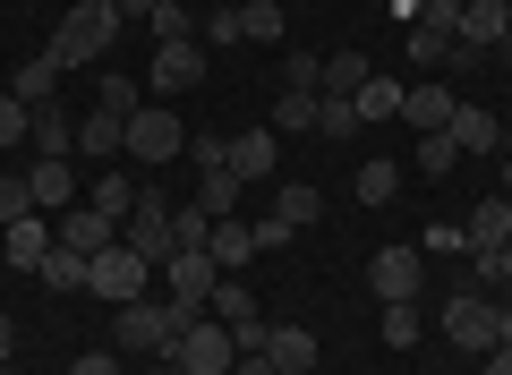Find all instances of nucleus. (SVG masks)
<instances>
[{"label":"nucleus","mask_w":512,"mask_h":375,"mask_svg":"<svg viewBox=\"0 0 512 375\" xmlns=\"http://www.w3.org/2000/svg\"><path fill=\"white\" fill-rule=\"evenodd\" d=\"M26 128H35V111H26V103H18V94H0V145H18V137H26Z\"/></svg>","instance_id":"37998d69"},{"label":"nucleus","mask_w":512,"mask_h":375,"mask_svg":"<svg viewBox=\"0 0 512 375\" xmlns=\"http://www.w3.org/2000/svg\"><path fill=\"white\" fill-rule=\"evenodd\" d=\"M350 188H359V205H393L402 171H393V162H359V179H350Z\"/></svg>","instance_id":"c9c22d12"},{"label":"nucleus","mask_w":512,"mask_h":375,"mask_svg":"<svg viewBox=\"0 0 512 375\" xmlns=\"http://www.w3.org/2000/svg\"><path fill=\"white\" fill-rule=\"evenodd\" d=\"M239 197H248V188H239V171H231V162H214V171H197V197H188V205H197V214H239Z\"/></svg>","instance_id":"412c9836"},{"label":"nucleus","mask_w":512,"mask_h":375,"mask_svg":"<svg viewBox=\"0 0 512 375\" xmlns=\"http://www.w3.org/2000/svg\"><path fill=\"white\" fill-rule=\"evenodd\" d=\"M197 77H205V52H197V43H154V60H146V94H154V103L188 94Z\"/></svg>","instance_id":"6e6552de"},{"label":"nucleus","mask_w":512,"mask_h":375,"mask_svg":"<svg viewBox=\"0 0 512 375\" xmlns=\"http://www.w3.org/2000/svg\"><path fill=\"white\" fill-rule=\"evenodd\" d=\"M205 43H239V9H214L205 18Z\"/></svg>","instance_id":"de8ad7c7"},{"label":"nucleus","mask_w":512,"mask_h":375,"mask_svg":"<svg viewBox=\"0 0 512 375\" xmlns=\"http://www.w3.org/2000/svg\"><path fill=\"white\" fill-rule=\"evenodd\" d=\"M316 137H359V111H350V94H316Z\"/></svg>","instance_id":"f704fd0d"},{"label":"nucleus","mask_w":512,"mask_h":375,"mask_svg":"<svg viewBox=\"0 0 512 375\" xmlns=\"http://www.w3.org/2000/svg\"><path fill=\"white\" fill-rule=\"evenodd\" d=\"M427 333V316H419V299H384V350H410V341Z\"/></svg>","instance_id":"c85d7f7f"},{"label":"nucleus","mask_w":512,"mask_h":375,"mask_svg":"<svg viewBox=\"0 0 512 375\" xmlns=\"http://www.w3.org/2000/svg\"><path fill=\"white\" fill-rule=\"evenodd\" d=\"M180 316H197V307H171V299H128V307H111L128 358H163L171 333H180Z\"/></svg>","instance_id":"7ed1b4c3"},{"label":"nucleus","mask_w":512,"mask_h":375,"mask_svg":"<svg viewBox=\"0 0 512 375\" xmlns=\"http://www.w3.org/2000/svg\"><path fill=\"white\" fill-rule=\"evenodd\" d=\"M35 214V188H26V179H0V222H26Z\"/></svg>","instance_id":"79ce46f5"},{"label":"nucleus","mask_w":512,"mask_h":375,"mask_svg":"<svg viewBox=\"0 0 512 375\" xmlns=\"http://www.w3.org/2000/svg\"><path fill=\"white\" fill-rule=\"evenodd\" d=\"M205 239H214V214L180 205V214H171V248H205Z\"/></svg>","instance_id":"ea45409f"},{"label":"nucleus","mask_w":512,"mask_h":375,"mask_svg":"<svg viewBox=\"0 0 512 375\" xmlns=\"http://www.w3.org/2000/svg\"><path fill=\"white\" fill-rule=\"evenodd\" d=\"M188 154V120L171 103H146L137 120H128V162L137 171H154V162H180Z\"/></svg>","instance_id":"20e7f679"},{"label":"nucleus","mask_w":512,"mask_h":375,"mask_svg":"<svg viewBox=\"0 0 512 375\" xmlns=\"http://www.w3.org/2000/svg\"><path fill=\"white\" fill-rule=\"evenodd\" d=\"M214 282H222V265H214L205 248H180V256L163 265V290H171V307H205V299H214Z\"/></svg>","instance_id":"9d476101"},{"label":"nucleus","mask_w":512,"mask_h":375,"mask_svg":"<svg viewBox=\"0 0 512 375\" xmlns=\"http://www.w3.org/2000/svg\"><path fill=\"white\" fill-rule=\"evenodd\" d=\"M222 9H248V0H222Z\"/></svg>","instance_id":"6e6d98bb"},{"label":"nucleus","mask_w":512,"mask_h":375,"mask_svg":"<svg viewBox=\"0 0 512 375\" xmlns=\"http://www.w3.org/2000/svg\"><path fill=\"white\" fill-rule=\"evenodd\" d=\"M188 154H197V171H214V162H231V137H214V128H205V137H188Z\"/></svg>","instance_id":"a18cd8bd"},{"label":"nucleus","mask_w":512,"mask_h":375,"mask_svg":"<svg viewBox=\"0 0 512 375\" xmlns=\"http://www.w3.org/2000/svg\"><path fill=\"white\" fill-rule=\"evenodd\" d=\"M60 248V231H52V214H26V222H0V265H26V273H43V256Z\"/></svg>","instance_id":"9b49d317"},{"label":"nucleus","mask_w":512,"mask_h":375,"mask_svg":"<svg viewBox=\"0 0 512 375\" xmlns=\"http://www.w3.org/2000/svg\"><path fill=\"white\" fill-rule=\"evenodd\" d=\"M52 231H60V248H77V256L120 248V222H111L103 205H69V214H52Z\"/></svg>","instance_id":"f8f14e48"},{"label":"nucleus","mask_w":512,"mask_h":375,"mask_svg":"<svg viewBox=\"0 0 512 375\" xmlns=\"http://www.w3.org/2000/svg\"><path fill=\"white\" fill-rule=\"evenodd\" d=\"M103 111H128V120H137V111H146V86L111 69V77H103Z\"/></svg>","instance_id":"58836bf2"},{"label":"nucleus","mask_w":512,"mask_h":375,"mask_svg":"<svg viewBox=\"0 0 512 375\" xmlns=\"http://www.w3.org/2000/svg\"><path fill=\"white\" fill-rule=\"evenodd\" d=\"M419 282H427L419 248H376L367 256V290H376V299H419Z\"/></svg>","instance_id":"1a4fd4ad"},{"label":"nucleus","mask_w":512,"mask_h":375,"mask_svg":"<svg viewBox=\"0 0 512 375\" xmlns=\"http://www.w3.org/2000/svg\"><path fill=\"white\" fill-rule=\"evenodd\" d=\"M504 197H512V179H504Z\"/></svg>","instance_id":"13d9d810"},{"label":"nucleus","mask_w":512,"mask_h":375,"mask_svg":"<svg viewBox=\"0 0 512 375\" xmlns=\"http://www.w3.org/2000/svg\"><path fill=\"white\" fill-rule=\"evenodd\" d=\"M9 94H18L26 111H43V103H52V94H60V60H52V52H35V60H26L18 77H9Z\"/></svg>","instance_id":"4be33fe9"},{"label":"nucleus","mask_w":512,"mask_h":375,"mask_svg":"<svg viewBox=\"0 0 512 375\" xmlns=\"http://www.w3.org/2000/svg\"><path fill=\"white\" fill-rule=\"evenodd\" d=\"M453 111H461V94H453V86H436V77L402 94V120L419 128V137H436V128H453Z\"/></svg>","instance_id":"dca6fc26"},{"label":"nucleus","mask_w":512,"mask_h":375,"mask_svg":"<svg viewBox=\"0 0 512 375\" xmlns=\"http://www.w3.org/2000/svg\"><path fill=\"white\" fill-rule=\"evenodd\" d=\"M316 128V94H274V137H308Z\"/></svg>","instance_id":"72a5a7b5"},{"label":"nucleus","mask_w":512,"mask_h":375,"mask_svg":"<svg viewBox=\"0 0 512 375\" xmlns=\"http://www.w3.org/2000/svg\"><path fill=\"white\" fill-rule=\"evenodd\" d=\"M478 367H487V375H512V341H495V350L478 358Z\"/></svg>","instance_id":"8fccbe9b"},{"label":"nucleus","mask_w":512,"mask_h":375,"mask_svg":"<svg viewBox=\"0 0 512 375\" xmlns=\"http://www.w3.org/2000/svg\"><path fill=\"white\" fill-rule=\"evenodd\" d=\"M504 239H512V197L495 188V197H478V205H470V222H461V248L487 256V248H504Z\"/></svg>","instance_id":"4468645a"},{"label":"nucleus","mask_w":512,"mask_h":375,"mask_svg":"<svg viewBox=\"0 0 512 375\" xmlns=\"http://www.w3.org/2000/svg\"><path fill=\"white\" fill-rule=\"evenodd\" d=\"M453 145H461V154H495V145H504V120H487V111L461 103L453 111Z\"/></svg>","instance_id":"393cba45"},{"label":"nucleus","mask_w":512,"mask_h":375,"mask_svg":"<svg viewBox=\"0 0 512 375\" xmlns=\"http://www.w3.org/2000/svg\"><path fill=\"white\" fill-rule=\"evenodd\" d=\"M495 341H512V299H495Z\"/></svg>","instance_id":"603ef678"},{"label":"nucleus","mask_w":512,"mask_h":375,"mask_svg":"<svg viewBox=\"0 0 512 375\" xmlns=\"http://www.w3.org/2000/svg\"><path fill=\"white\" fill-rule=\"evenodd\" d=\"M282 35H291L282 0H248V9H239V43H282Z\"/></svg>","instance_id":"bb28decb"},{"label":"nucleus","mask_w":512,"mask_h":375,"mask_svg":"<svg viewBox=\"0 0 512 375\" xmlns=\"http://www.w3.org/2000/svg\"><path fill=\"white\" fill-rule=\"evenodd\" d=\"M231 171H239V188H265V179L282 171V137L274 128H239L231 137Z\"/></svg>","instance_id":"ddd939ff"},{"label":"nucleus","mask_w":512,"mask_h":375,"mask_svg":"<svg viewBox=\"0 0 512 375\" xmlns=\"http://www.w3.org/2000/svg\"><path fill=\"white\" fill-rule=\"evenodd\" d=\"M146 282H154V265H146L137 248H128V239H120V248H103V256H86V290H94L103 307L146 299Z\"/></svg>","instance_id":"39448f33"},{"label":"nucleus","mask_w":512,"mask_h":375,"mask_svg":"<svg viewBox=\"0 0 512 375\" xmlns=\"http://www.w3.org/2000/svg\"><path fill=\"white\" fill-rule=\"evenodd\" d=\"M274 214H282V222H291V231H308V222H316V214H325V197H316L308 179H291V188H274Z\"/></svg>","instance_id":"c756f323"},{"label":"nucleus","mask_w":512,"mask_h":375,"mask_svg":"<svg viewBox=\"0 0 512 375\" xmlns=\"http://www.w3.org/2000/svg\"><path fill=\"white\" fill-rule=\"evenodd\" d=\"M282 94H325V52H282Z\"/></svg>","instance_id":"473e14b6"},{"label":"nucleus","mask_w":512,"mask_h":375,"mask_svg":"<svg viewBox=\"0 0 512 375\" xmlns=\"http://www.w3.org/2000/svg\"><path fill=\"white\" fill-rule=\"evenodd\" d=\"M402 94H410V86H393V77L376 69V77H367L359 94H350V111H359V128H367V120H402Z\"/></svg>","instance_id":"5701e85b"},{"label":"nucleus","mask_w":512,"mask_h":375,"mask_svg":"<svg viewBox=\"0 0 512 375\" xmlns=\"http://www.w3.org/2000/svg\"><path fill=\"white\" fill-rule=\"evenodd\" d=\"M265 358H274V375H308L316 367V333L308 324H265Z\"/></svg>","instance_id":"6ab92c4d"},{"label":"nucleus","mask_w":512,"mask_h":375,"mask_svg":"<svg viewBox=\"0 0 512 375\" xmlns=\"http://www.w3.org/2000/svg\"><path fill=\"white\" fill-rule=\"evenodd\" d=\"M146 9H154V0H120V18H146Z\"/></svg>","instance_id":"864d4df0"},{"label":"nucleus","mask_w":512,"mask_h":375,"mask_svg":"<svg viewBox=\"0 0 512 375\" xmlns=\"http://www.w3.org/2000/svg\"><path fill=\"white\" fill-rule=\"evenodd\" d=\"M205 256H214L222 273H231V265H248V256H256V239H248V222H239V214H222V222H214V239H205Z\"/></svg>","instance_id":"a878e982"},{"label":"nucleus","mask_w":512,"mask_h":375,"mask_svg":"<svg viewBox=\"0 0 512 375\" xmlns=\"http://www.w3.org/2000/svg\"><path fill=\"white\" fill-rule=\"evenodd\" d=\"M478 43H512V0H461V52Z\"/></svg>","instance_id":"a211bd4d"},{"label":"nucleus","mask_w":512,"mask_h":375,"mask_svg":"<svg viewBox=\"0 0 512 375\" xmlns=\"http://www.w3.org/2000/svg\"><path fill=\"white\" fill-rule=\"evenodd\" d=\"M26 145H35L43 162H69V154H77V120H69L60 103H43V111H35V128H26Z\"/></svg>","instance_id":"aec40b11"},{"label":"nucleus","mask_w":512,"mask_h":375,"mask_svg":"<svg viewBox=\"0 0 512 375\" xmlns=\"http://www.w3.org/2000/svg\"><path fill=\"white\" fill-rule=\"evenodd\" d=\"M231 375H274V358H265V350H239V367Z\"/></svg>","instance_id":"09e8293b"},{"label":"nucleus","mask_w":512,"mask_h":375,"mask_svg":"<svg viewBox=\"0 0 512 375\" xmlns=\"http://www.w3.org/2000/svg\"><path fill=\"white\" fill-rule=\"evenodd\" d=\"M120 0H77L69 18L52 26V60L60 69H86V60H103V52H120Z\"/></svg>","instance_id":"f257e3e1"},{"label":"nucleus","mask_w":512,"mask_h":375,"mask_svg":"<svg viewBox=\"0 0 512 375\" xmlns=\"http://www.w3.org/2000/svg\"><path fill=\"white\" fill-rule=\"evenodd\" d=\"M9 358H18V324L0 316V367H9Z\"/></svg>","instance_id":"3c124183"},{"label":"nucleus","mask_w":512,"mask_h":375,"mask_svg":"<svg viewBox=\"0 0 512 375\" xmlns=\"http://www.w3.org/2000/svg\"><path fill=\"white\" fill-rule=\"evenodd\" d=\"M367 77H376V60H367V52H325V94H359Z\"/></svg>","instance_id":"cd10ccee"},{"label":"nucleus","mask_w":512,"mask_h":375,"mask_svg":"<svg viewBox=\"0 0 512 375\" xmlns=\"http://www.w3.org/2000/svg\"><path fill=\"white\" fill-rule=\"evenodd\" d=\"M171 214H180V205H171L163 188H137V214L120 222V239L146 256V265H171V256H180V248H171Z\"/></svg>","instance_id":"0eeeda50"},{"label":"nucleus","mask_w":512,"mask_h":375,"mask_svg":"<svg viewBox=\"0 0 512 375\" xmlns=\"http://www.w3.org/2000/svg\"><path fill=\"white\" fill-rule=\"evenodd\" d=\"M436 324H444V341H453L461 358H487L495 350V299H487V290H453Z\"/></svg>","instance_id":"423d86ee"},{"label":"nucleus","mask_w":512,"mask_h":375,"mask_svg":"<svg viewBox=\"0 0 512 375\" xmlns=\"http://www.w3.org/2000/svg\"><path fill=\"white\" fill-rule=\"evenodd\" d=\"M171 367H188V375H231L239 367V341H231V324H214L197 307V316H180V333H171Z\"/></svg>","instance_id":"f03ea898"},{"label":"nucleus","mask_w":512,"mask_h":375,"mask_svg":"<svg viewBox=\"0 0 512 375\" xmlns=\"http://www.w3.org/2000/svg\"><path fill=\"white\" fill-rule=\"evenodd\" d=\"M453 162H461L453 128H436V137H419V171H427V179H444V171H453Z\"/></svg>","instance_id":"4c0bfd02"},{"label":"nucleus","mask_w":512,"mask_h":375,"mask_svg":"<svg viewBox=\"0 0 512 375\" xmlns=\"http://www.w3.org/2000/svg\"><path fill=\"white\" fill-rule=\"evenodd\" d=\"M402 52H410V60H427V69H444V60L461 52V35H436V26H410V35H402ZM461 60H470V52H461Z\"/></svg>","instance_id":"2f4dec72"},{"label":"nucleus","mask_w":512,"mask_h":375,"mask_svg":"<svg viewBox=\"0 0 512 375\" xmlns=\"http://www.w3.org/2000/svg\"><path fill=\"white\" fill-rule=\"evenodd\" d=\"M470 265H478V282H487V290H512V239H504V248H487V256H470Z\"/></svg>","instance_id":"a19ab883"},{"label":"nucleus","mask_w":512,"mask_h":375,"mask_svg":"<svg viewBox=\"0 0 512 375\" xmlns=\"http://www.w3.org/2000/svg\"><path fill=\"white\" fill-rule=\"evenodd\" d=\"M146 26H154V43H188V0H154Z\"/></svg>","instance_id":"e433bc0d"},{"label":"nucleus","mask_w":512,"mask_h":375,"mask_svg":"<svg viewBox=\"0 0 512 375\" xmlns=\"http://www.w3.org/2000/svg\"><path fill=\"white\" fill-rule=\"evenodd\" d=\"M77 154L111 171V162L128 154V111H94V120H77Z\"/></svg>","instance_id":"f3484780"},{"label":"nucleus","mask_w":512,"mask_h":375,"mask_svg":"<svg viewBox=\"0 0 512 375\" xmlns=\"http://www.w3.org/2000/svg\"><path fill=\"white\" fill-rule=\"evenodd\" d=\"M163 375H188V367H163Z\"/></svg>","instance_id":"4d7b16f0"},{"label":"nucleus","mask_w":512,"mask_h":375,"mask_svg":"<svg viewBox=\"0 0 512 375\" xmlns=\"http://www.w3.org/2000/svg\"><path fill=\"white\" fill-rule=\"evenodd\" d=\"M495 154H504V162H512V120H504V145H495Z\"/></svg>","instance_id":"5fc2aeb1"},{"label":"nucleus","mask_w":512,"mask_h":375,"mask_svg":"<svg viewBox=\"0 0 512 375\" xmlns=\"http://www.w3.org/2000/svg\"><path fill=\"white\" fill-rule=\"evenodd\" d=\"M86 205H103L111 222H128V214H137V179H120V162H111L103 179H86Z\"/></svg>","instance_id":"b1692460"},{"label":"nucleus","mask_w":512,"mask_h":375,"mask_svg":"<svg viewBox=\"0 0 512 375\" xmlns=\"http://www.w3.org/2000/svg\"><path fill=\"white\" fill-rule=\"evenodd\" d=\"M248 239H256V256H265V248H291V222H282V214H256Z\"/></svg>","instance_id":"c03bdc74"},{"label":"nucleus","mask_w":512,"mask_h":375,"mask_svg":"<svg viewBox=\"0 0 512 375\" xmlns=\"http://www.w3.org/2000/svg\"><path fill=\"white\" fill-rule=\"evenodd\" d=\"M43 290H52V299L86 290V256H77V248H52V256H43Z\"/></svg>","instance_id":"7c9ffc66"},{"label":"nucleus","mask_w":512,"mask_h":375,"mask_svg":"<svg viewBox=\"0 0 512 375\" xmlns=\"http://www.w3.org/2000/svg\"><path fill=\"white\" fill-rule=\"evenodd\" d=\"M69 375H128V367H120V350H86Z\"/></svg>","instance_id":"49530a36"},{"label":"nucleus","mask_w":512,"mask_h":375,"mask_svg":"<svg viewBox=\"0 0 512 375\" xmlns=\"http://www.w3.org/2000/svg\"><path fill=\"white\" fill-rule=\"evenodd\" d=\"M26 188H35V214H69V205H86L77 171H69V162H43V154H35V171H26Z\"/></svg>","instance_id":"2eb2a0df"}]
</instances>
